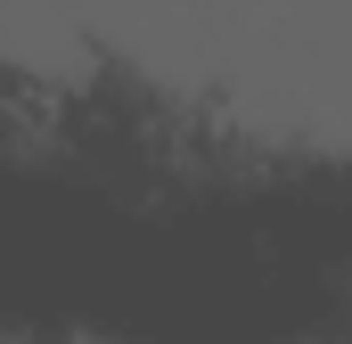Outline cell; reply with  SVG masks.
I'll list each match as a JSON object with an SVG mask.
<instances>
[{
  "label": "cell",
  "mask_w": 352,
  "mask_h": 344,
  "mask_svg": "<svg viewBox=\"0 0 352 344\" xmlns=\"http://www.w3.org/2000/svg\"><path fill=\"white\" fill-rule=\"evenodd\" d=\"M213 115L263 148L352 156V0H263L230 50Z\"/></svg>",
  "instance_id": "1"
},
{
  "label": "cell",
  "mask_w": 352,
  "mask_h": 344,
  "mask_svg": "<svg viewBox=\"0 0 352 344\" xmlns=\"http://www.w3.org/2000/svg\"><path fill=\"white\" fill-rule=\"evenodd\" d=\"M263 0H74L90 50L123 58L140 83L173 90V98H205L230 74V50L246 33Z\"/></svg>",
  "instance_id": "2"
},
{
  "label": "cell",
  "mask_w": 352,
  "mask_h": 344,
  "mask_svg": "<svg viewBox=\"0 0 352 344\" xmlns=\"http://www.w3.org/2000/svg\"><path fill=\"white\" fill-rule=\"evenodd\" d=\"M16 8H25V0H0V66H8V33H16Z\"/></svg>",
  "instance_id": "3"
},
{
  "label": "cell",
  "mask_w": 352,
  "mask_h": 344,
  "mask_svg": "<svg viewBox=\"0 0 352 344\" xmlns=\"http://www.w3.org/2000/svg\"><path fill=\"white\" fill-rule=\"evenodd\" d=\"M0 344H16V336H0Z\"/></svg>",
  "instance_id": "5"
},
{
  "label": "cell",
  "mask_w": 352,
  "mask_h": 344,
  "mask_svg": "<svg viewBox=\"0 0 352 344\" xmlns=\"http://www.w3.org/2000/svg\"><path fill=\"white\" fill-rule=\"evenodd\" d=\"M74 344H98V336H74Z\"/></svg>",
  "instance_id": "4"
}]
</instances>
